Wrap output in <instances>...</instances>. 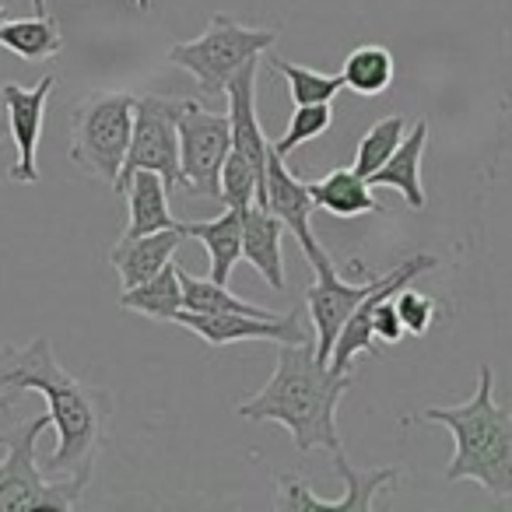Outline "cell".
<instances>
[{"label":"cell","instance_id":"obj_1","mask_svg":"<svg viewBox=\"0 0 512 512\" xmlns=\"http://www.w3.org/2000/svg\"><path fill=\"white\" fill-rule=\"evenodd\" d=\"M18 390H36L46 397V414L57 428V449L46 460V477L67 481L85 491L95 474L102 446H106L113 397L99 386L74 379L53 355V344L36 337L25 348H0V397Z\"/></svg>","mask_w":512,"mask_h":512},{"label":"cell","instance_id":"obj_2","mask_svg":"<svg viewBox=\"0 0 512 512\" xmlns=\"http://www.w3.org/2000/svg\"><path fill=\"white\" fill-rule=\"evenodd\" d=\"M351 390V372H334L316 358L313 341L278 344L274 376L249 400L235 407V414L249 421H278L292 432L299 453L327 449L337 453V404Z\"/></svg>","mask_w":512,"mask_h":512},{"label":"cell","instance_id":"obj_3","mask_svg":"<svg viewBox=\"0 0 512 512\" xmlns=\"http://www.w3.org/2000/svg\"><path fill=\"white\" fill-rule=\"evenodd\" d=\"M411 421H432L453 435L446 481H477L488 495L512 498V411L495 400V369H477V390L463 404L425 407Z\"/></svg>","mask_w":512,"mask_h":512},{"label":"cell","instance_id":"obj_4","mask_svg":"<svg viewBox=\"0 0 512 512\" xmlns=\"http://www.w3.org/2000/svg\"><path fill=\"white\" fill-rule=\"evenodd\" d=\"M435 267H439V256L414 253V256H407L400 267H393L390 274H383V278L376 281V288L362 299V306L348 316V323L341 327V334H337L334 351H330V362H327L330 369L334 372H355L358 355H379L376 341L397 344L407 330H404V323H400L393 295H397L404 285H411L414 278L435 271Z\"/></svg>","mask_w":512,"mask_h":512},{"label":"cell","instance_id":"obj_5","mask_svg":"<svg viewBox=\"0 0 512 512\" xmlns=\"http://www.w3.org/2000/svg\"><path fill=\"white\" fill-rule=\"evenodd\" d=\"M134 130V95L92 92L71 113V162L113 186Z\"/></svg>","mask_w":512,"mask_h":512},{"label":"cell","instance_id":"obj_6","mask_svg":"<svg viewBox=\"0 0 512 512\" xmlns=\"http://www.w3.org/2000/svg\"><path fill=\"white\" fill-rule=\"evenodd\" d=\"M50 428V414L25 421L15 432L0 435L4 456H0V512H71L81 505V488L67 481H53L39 467V435Z\"/></svg>","mask_w":512,"mask_h":512},{"label":"cell","instance_id":"obj_7","mask_svg":"<svg viewBox=\"0 0 512 512\" xmlns=\"http://www.w3.org/2000/svg\"><path fill=\"white\" fill-rule=\"evenodd\" d=\"M278 43L274 29H249L228 15H214L211 25L197 39L176 43L165 57L186 71L207 95H225V85L246 60L260 57L264 50Z\"/></svg>","mask_w":512,"mask_h":512},{"label":"cell","instance_id":"obj_8","mask_svg":"<svg viewBox=\"0 0 512 512\" xmlns=\"http://www.w3.org/2000/svg\"><path fill=\"white\" fill-rule=\"evenodd\" d=\"M186 99L172 95H134V130H130V148L123 158V169L113 183V193L127 190V179L137 169H151L165 179L169 190L183 186L179 176V130L176 120L183 113Z\"/></svg>","mask_w":512,"mask_h":512},{"label":"cell","instance_id":"obj_9","mask_svg":"<svg viewBox=\"0 0 512 512\" xmlns=\"http://www.w3.org/2000/svg\"><path fill=\"white\" fill-rule=\"evenodd\" d=\"M179 130V190L197 193V197L218 200V176L225 155L232 151V127L228 113H211L197 99L183 102V113L176 120Z\"/></svg>","mask_w":512,"mask_h":512},{"label":"cell","instance_id":"obj_10","mask_svg":"<svg viewBox=\"0 0 512 512\" xmlns=\"http://www.w3.org/2000/svg\"><path fill=\"white\" fill-rule=\"evenodd\" d=\"M176 327H186L207 341V348H228L242 341H274V344H299L309 341L306 330V309L278 316H246V313H190L179 309L172 316Z\"/></svg>","mask_w":512,"mask_h":512},{"label":"cell","instance_id":"obj_11","mask_svg":"<svg viewBox=\"0 0 512 512\" xmlns=\"http://www.w3.org/2000/svg\"><path fill=\"white\" fill-rule=\"evenodd\" d=\"M267 211L295 235L299 249L306 253V260L313 264V271H323V267H334L330 253L320 246L313 232V214H316V204L309 197V183L299 179L292 169L285 165V158L274 155L267 158Z\"/></svg>","mask_w":512,"mask_h":512},{"label":"cell","instance_id":"obj_12","mask_svg":"<svg viewBox=\"0 0 512 512\" xmlns=\"http://www.w3.org/2000/svg\"><path fill=\"white\" fill-rule=\"evenodd\" d=\"M57 78L43 74L39 85L22 88V85H4L0 88V99L8 109V127H11V141L18 148L15 165L8 169V176L15 183H39V137H43V116H46V102H50Z\"/></svg>","mask_w":512,"mask_h":512},{"label":"cell","instance_id":"obj_13","mask_svg":"<svg viewBox=\"0 0 512 512\" xmlns=\"http://www.w3.org/2000/svg\"><path fill=\"white\" fill-rule=\"evenodd\" d=\"M376 281L348 285V281L337 274V267L316 271V281L306 288V313L316 330V358H320L323 365L330 362V351H334V341H337V334H341V327L348 323V316L362 306L365 295L376 288Z\"/></svg>","mask_w":512,"mask_h":512},{"label":"cell","instance_id":"obj_14","mask_svg":"<svg viewBox=\"0 0 512 512\" xmlns=\"http://www.w3.org/2000/svg\"><path fill=\"white\" fill-rule=\"evenodd\" d=\"M256 81H260V57L246 60V64L232 74V81L225 85L228 127H232V151L246 155L249 162H253V169L267 179L271 144H267L260 116H256Z\"/></svg>","mask_w":512,"mask_h":512},{"label":"cell","instance_id":"obj_15","mask_svg":"<svg viewBox=\"0 0 512 512\" xmlns=\"http://www.w3.org/2000/svg\"><path fill=\"white\" fill-rule=\"evenodd\" d=\"M183 239H186L183 221L172 228H162V232L134 235V239L123 235V239L109 249V264L116 267L123 288H134V285H141V281L155 278L165 264H172V253H176Z\"/></svg>","mask_w":512,"mask_h":512},{"label":"cell","instance_id":"obj_16","mask_svg":"<svg viewBox=\"0 0 512 512\" xmlns=\"http://www.w3.org/2000/svg\"><path fill=\"white\" fill-rule=\"evenodd\" d=\"M428 120H418L411 130L404 134L400 148L379 165L369 176L372 190H397L404 197V204L411 211H421L425 207V186H421V155H425L428 144Z\"/></svg>","mask_w":512,"mask_h":512},{"label":"cell","instance_id":"obj_17","mask_svg":"<svg viewBox=\"0 0 512 512\" xmlns=\"http://www.w3.org/2000/svg\"><path fill=\"white\" fill-rule=\"evenodd\" d=\"M281 235L285 225L274 218L267 207H246L242 218V260L256 267V274L271 285L274 292H285V260H281Z\"/></svg>","mask_w":512,"mask_h":512},{"label":"cell","instance_id":"obj_18","mask_svg":"<svg viewBox=\"0 0 512 512\" xmlns=\"http://www.w3.org/2000/svg\"><path fill=\"white\" fill-rule=\"evenodd\" d=\"M242 218L246 207H228L225 214L207 221H183L186 239H197L211 256V281L228 285L235 264L242 260Z\"/></svg>","mask_w":512,"mask_h":512},{"label":"cell","instance_id":"obj_19","mask_svg":"<svg viewBox=\"0 0 512 512\" xmlns=\"http://www.w3.org/2000/svg\"><path fill=\"white\" fill-rule=\"evenodd\" d=\"M309 197H313L316 211H327L334 218H362V214H386L379 204L376 190L369 179L358 176L355 169H334L327 176L309 183Z\"/></svg>","mask_w":512,"mask_h":512},{"label":"cell","instance_id":"obj_20","mask_svg":"<svg viewBox=\"0 0 512 512\" xmlns=\"http://www.w3.org/2000/svg\"><path fill=\"white\" fill-rule=\"evenodd\" d=\"M127 207H130V221H127V239L134 235H148V232H162V228L179 225L169 211V186L158 172L151 169H137L134 176L127 179Z\"/></svg>","mask_w":512,"mask_h":512},{"label":"cell","instance_id":"obj_21","mask_svg":"<svg viewBox=\"0 0 512 512\" xmlns=\"http://www.w3.org/2000/svg\"><path fill=\"white\" fill-rule=\"evenodd\" d=\"M0 46L22 60H50L64 50V32L60 22L50 15H32V18H8L0 25Z\"/></svg>","mask_w":512,"mask_h":512},{"label":"cell","instance_id":"obj_22","mask_svg":"<svg viewBox=\"0 0 512 512\" xmlns=\"http://www.w3.org/2000/svg\"><path fill=\"white\" fill-rule=\"evenodd\" d=\"M120 306L137 316H148L158 323H172V316L183 309V285H179V267L165 264L155 278L141 281L134 288H123Z\"/></svg>","mask_w":512,"mask_h":512},{"label":"cell","instance_id":"obj_23","mask_svg":"<svg viewBox=\"0 0 512 512\" xmlns=\"http://www.w3.org/2000/svg\"><path fill=\"white\" fill-rule=\"evenodd\" d=\"M341 81L348 85V92L362 95V99H376L393 85V53L379 43L358 46L344 60Z\"/></svg>","mask_w":512,"mask_h":512},{"label":"cell","instance_id":"obj_24","mask_svg":"<svg viewBox=\"0 0 512 512\" xmlns=\"http://www.w3.org/2000/svg\"><path fill=\"white\" fill-rule=\"evenodd\" d=\"M179 285H183V309L190 313H246V316H278L264 306L239 299L235 292H228V285H218L211 278H193L179 267Z\"/></svg>","mask_w":512,"mask_h":512},{"label":"cell","instance_id":"obj_25","mask_svg":"<svg viewBox=\"0 0 512 512\" xmlns=\"http://www.w3.org/2000/svg\"><path fill=\"white\" fill-rule=\"evenodd\" d=\"M218 200H225V207H267V179L246 155L228 151L218 176Z\"/></svg>","mask_w":512,"mask_h":512},{"label":"cell","instance_id":"obj_26","mask_svg":"<svg viewBox=\"0 0 512 512\" xmlns=\"http://www.w3.org/2000/svg\"><path fill=\"white\" fill-rule=\"evenodd\" d=\"M271 67L288 81V95L295 106H320V102H334L337 92L344 88L341 74H323L313 67L292 64V60L271 57Z\"/></svg>","mask_w":512,"mask_h":512},{"label":"cell","instance_id":"obj_27","mask_svg":"<svg viewBox=\"0 0 512 512\" xmlns=\"http://www.w3.org/2000/svg\"><path fill=\"white\" fill-rule=\"evenodd\" d=\"M404 134H407L404 116H386V120H376L369 130H365L362 141H358L355 165H351V169H355L358 176L369 179L372 172H376L379 165H383L386 158H390L393 151L400 148V141H404Z\"/></svg>","mask_w":512,"mask_h":512},{"label":"cell","instance_id":"obj_28","mask_svg":"<svg viewBox=\"0 0 512 512\" xmlns=\"http://www.w3.org/2000/svg\"><path fill=\"white\" fill-rule=\"evenodd\" d=\"M334 127V102H320V106H295L292 120H288L285 134L271 144L274 155L288 158L295 148H302L306 141H316Z\"/></svg>","mask_w":512,"mask_h":512},{"label":"cell","instance_id":"obj_29","mask_svg":"<svg viewBox=\"0 0 512 512\" xmlns=\"http://www.w3.org/2000/svg\"><path fill=\"white\" fill-rule=\"evenodd\" d=\"M393 302H397V313H400V323H404L407 334L414 337H425L428 330H432L435 323V313H439V306H435L432 295L425 292H414V288H400L397 295H393Z\"/></svg>","mask_w":512,"mask_h":512},{"label":"cell","instance_id":"obj_30","mask_svg":"<svg viewBox=\"0 0 512 512\" xmlns=\"http://www.w3.org/2000/svg\"><path fill=\"white\" fill-rule=\"evenodd\" d=\"M11 141V127H8V109H4V99H0V144Z\"/></svg>","mask_w":512,"mask_h":512},{"label":"cell","instance_id":"obj_31","mask_svg":"<svg viewBox=\"0 0 512 512\" xmlns=\"http://www.w3.org/2000/svg\"><path fill=\"white\" fill-rule=\"evenodd\" d=\"M32 8H36V15H46V0H32Z\"/></svg>","mask_w":512,"mask_h":512},{"label":"cell","instance_id":"obj_32","mask_svg":"<svg viewBox=\"0 0 512 512\" xmlns=\"http://www.w3.org/2000/svg\"><path fill=\"white\" fill-rule=\"evenodd\" d=\"M8 22V11H4V0H0V25Z\"/></svg>","mask_w":512,"mask_h":512},{"label":"cell","instance_id":"obj_33","mask_svg":"<svg viewBox=\"0 0 512 512\" xmlns=\"http://www.w3.org/2000/svg\"><path fill=\"white\" fill-rule=\"evenodd\" d=\"M130 4H134V8H148L151 0H130Z\"/></svg>","mask_w":512,"mask_h":512}]
</instances>
